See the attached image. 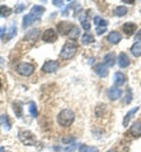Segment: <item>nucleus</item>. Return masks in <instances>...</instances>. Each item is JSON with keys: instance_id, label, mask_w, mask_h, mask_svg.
<instances>
[{"instance_id": "obj_13", "label": "nucleus", "mask_w": 141, "mask_h": 152, "mask_svg": "<svg viewBox=\"0 0 141 152\" xmlns=\"http://www.w3.org/2000/svg\"><path fill=\"white\" fill-rule=\"evenodd\" d=\"M129 132L134 137H140L141 136V122H135L133 123V125L131 126Z\"/></svg>"}, {"instance_id": "obj_35", "label": "nucleus", "mask_w": 141, "mask_h": 152, "mask_svg": "<svg viewBox=\"0 0 141 152\" xmlns=\"http://www.w3.org/2000/svg\"><path fill=\"white\" fill-rule=\"evenodd\" d=\"M5 34H6V27H1L0 28V38L2 39H5Z\"/></svg>"}, {"instance_id": "obj_33", "label": "nucleus", "mask_w": 141, "mask_h": 152, "mask_svg": "<svg viewBox=\"0 0 141 152\" xmlns=\"http://www.w3.org/2000/svg\"><path fill=\"white\" fill-rule=\"evenodd\" d=\"M52 4L54 6H57V7H62L63 6V1H60V0H53Z\"/></svg>"}, {"instance_id": "obj_2", "label": "nucleus", "mask_w": 141, "mask_h": 152, "mask_svg": "<svg viewBox=\"0 0 141 152\" xmlns=\"http://www.w3.org/2000/svg\"><path fill=\"white\" fill-rule=\"evenodd\" d=\"M74 118H75V115L71 109H63L59 113L57 121L61 126H69L74 122Z\"/></svg>"}, {"instance_id": "obj_38", "label": "nucleus", "mask_w": 141, "mask_h": 152, "mask_svg": "<svg viewBox=\"0 0 141 152\" xmlns=\"http://www.w3.org/2000/svg\"><path fill=\"white\" fill-rule=\"evenodd\" d=\"M107 152H117V151H114V150H109V151H107Z\"/></svg>"}, {"instance_id": "obj_7", "label": "nucleus", "mask_w": 141, "mask_h": 152, "mask_svg": "<svg viewBox=\"0 0 141 152\" xmlns=\"http://www.w3.org/2000/svg\"><path fill=\"white\" fill-rule=\"evenodd\" d=\"M57 39H58V34H57V32H55L53 28L46 29L45 33L42 34V40H44L45 42H49V43H51V42H55Z\"/></svg>"}, {"instance_id": "obj_11", "label": "nucleus", "mask_w": 141, "mask_h": 152, "mask_svg": "<svg viewBox=\"0 0 141 152\" xmlns=\"http://www.w3.org/2000/svg\"><path fill=\"white\" fill-rule=\"evenodd\" d=\"M118 63H119V66H120L121 68H126V67H128L129 63H131L128 55H127L126 53H120L119 56H118Z\"/></svg>"}, {"instance_id": "obj_30", "label": "nucleus", "mask_w": 141, "mask_h": 152, "mask_svg": "<svg viewBox=\"0 0 141 152\" xmlns=\"http://www.w3.org/2000/svg\"><path fill=\"white\" fill-rule=\"evenodd\" d=\"M79 35H80V29H79V27L74 26L73 29H72L71 33H69V37H71L72 40H75L77 38H79Z\"/></svg>"}, {"instance_id": "obj_18", "label": "nucleus", "mask_w": 141, "mask_h": 152, "mask_svg": "<svg viewBox=\"0 0 141 152\" xmlns=\"http://www.w3.org/2000/svg\"><path fill=\"white\" fill-rule=\"evenodd\" d=\"M45 11H46V10H45V7L39 6V5H35V6H33V7L31 8V14H33V15H35V17L40 18L41 15L44 14V12H45Z\"/></svg>"}, {"instance_id": "obj_24", "label": "nucleus", "mask_w": 141, "mask_h": 152, "mask_svg": "<svg viewBox=\"0 0 141 152\" xmlns=\"http://www.w3.org/2000/svg\"><path fill=\"white\" fill-rule=\"evenodd\" d=\"M81 42H82L83 45L92 43V42H94V38H93V35H91L89 33H86V34H83V35L81 37Z\"/></svg>"}, {"instance_id": "obj_19", "label": "nucleus", "mask_w": 141, "mask_h": 152, "mask_svg": "<svg viewBox=\"0 0 141 152\" xmlns=\"http://www.w3.org/2000/svg\"><path fill=\"white\" fill-rule=\"evenodd\" d=\"M139 110V107H135V108H133L132 110H129L127 115L125 116V118H123V122H122V124H123V126H127V124L129 123V121H131V118L133 117V115L135 114L137 111Z\"/></svg>"}, {"instance_id": "obj_32", "label": "nucleus", "mask_w": 141, "mask_h": 152, "mask_svg": "<svg viewBox=\"0 0 141 152\" xmlns=\"http://www.w3.org/2000/svg\"><path fill=\"white\" fill-rule=\"evenodd\" d=\"M24 10H25V5H24V4H18L17 7L14 8V12H16V13H20Z\"/></svg>"}, {"instance_id": "obj_10", "label": "nucleus", "mask_w": 141, "mask_h": 152, "mask_svg": "<svg viewBox=\"0 0 141 152\" xmlns=\"http://www.w3.org/2000/svg\"><path fill=\"white\" fill-rule=\"evenodd\" d=\"M122 31L125 32V34L127 37H131L135 31H137V25L133 23V22H126L123 26H122Z\"/></svg>"}, {"instance_id": "obj_40", "label": "nucleus", "mask_w": 141, "mask_h": 152, "mask_svg": "<svg viewBox=\"0 0 141 152\" xmlns=\"http://www.w3.org/2000/svg\"><path fill=\"white\" fill-rule=\"evenodd\" d=\"M0 88H1V81H0Z\"/></svg>"}, {"instance_id": "obj_15", "label": "nucleus", "mask_w": 141, "mask_h": 152, "mask_svg": "<svg viewBox=\"0 0 141 152\" xmlns=\"http://www.w3.org/2000/svg\"><path fill=\"white\" fill-rule=\"evenodd\" d=\"M0 123H1L2 128H4L6 131H10V130H11V122H10L7 115H1V116H0Z\"/></svg>"}, {"instance_id": "obj_6", "label": "nucleus", "mask_w": 141, "mask_h": 152, "mask_svg": "<svg viewBox=\"0 0 141 152\" xmlns=\"http://www.w3.org/2000/svg\"><path fill=\"white\" fill-rule=\"evenodd\" d=\"M41 69L45 73H54V72H57V69H59V62L58 61H46Z\"/></svg>"}, {"instance_id": "obj_26", "label": "nucleus", "mask_w": 141, "mask_h": 152, "mask_svg": "<svg viewBox=\"0 0 141 152\" xmlns=\"http://www.w3.org/2000/svg\"><path fill=\"white\" fill-rule=\"evenodd\" d=\"M114 14L117 17H123V15L127 14V8L125 6H119V7H117L114 10Z\"/></svg>"}, {"instance_id": "obj_8", "label": "nucleus", "mask_w": 141, "mask_h": 152, "mask_svg": "<svg viewBox=\"0 0 141 152\" xmlns=\"http://www.w3.org/2000/svg\"><path fill=\"white\" fill-rule=\"evenodd\" d=\"M34 22H40V18H38V17H35V15L30 13V14L25 15L24 19H22V28H27L28 26H31Z\"/></svg>"}, {"instance_id": "obj_22", "label": "nucleus", "mask_w": 141, "mask_h": 152, "mask_svg": "<svg viewBox=\"0 0 141 152\" xmlns=\"http://www.w3.org/2000/svg\"><path fill=\"white\" fill-rule=\"evenodd\" d=\"M11 13H12V10L10 7L4 6V5L0 6V18H7L11 15Z\"/></svg>"}, {"instance_id": "obj_4", "label": "nucleus", "mask_w": 141, "mask_h": 152, "mask_svg": "<svg viewBox=\"0 0 141 152\" xmlns=\"http://www.w3.org/2000/svg\"><path fill=\"white\" fill-rule=\"evenodd\" d=\"M17 72L22 76H31L34 72V66L27 62H20L17 66Z\"/></svg>"}, {"instance_id": "obj_20", "label": "nucleus", "mask_w": 141, "mask_h": 152, "mask_svg": "<svg viewBox=\"0 0 141 152\" xmlns=\"http://www.w3.org/2000/svg\"><path fill=\"white\" fill-rule=\"evenodd\" d=\"M39 33H40V31H39L38 28H34V29H32V31L27 32L24 39H25V40H31V41H33V40H35V39L38 38Z\"/></svg>"}, {"instance_id": "obj_23", "label": "nucleus", "mask_w": 141, "mask_h": 152, "mask_svg": "<svg viewBox=\"0 0 141 152\" xmlns=\"http://www.w3.org/2000/svg\"><path fill=\"white\" fill-rule=\"evenodd\" d=\"M13 111H14L16 116L19 117V118L22 116V107H21V104L19 102H14L13 103Z\"/></svg>"}, {"instance_id": "obj_25", "label": "nucleus", "mask_w": 141, "mask_h": 152, "mask_svg": "<svg viewBox=\"0 0 141 152\" xmlns=\"http://www.w3.org/2000/svg\"><path fill=\"white\" fill-rule=\"evenodd\" d=\"M16 33H17V26H16V23H12V26H11V28H10V31H8V34L5 37L4 41L10 40L11 38H13V37L16 35Z\"/></svg>"}, {"instance_id": "obj_16", "label": "nucleus", "mask_w": 141, "mask_h": 152, "mask_svg": "<svg viewBox=\"0 0 141 152\" xmlns=\"http://www.w3.org/2000/svg\"><path fill=\"white\" fill-rule=\"evenodd\" d=\"M103 60H105V64H106V66L112 67V66H114L115 60H117V58H115V54H114V53H108V54L105 55Z\"/></svg>"}, {"instance_id": "obj_34", "label": "nucleus", "mask_w": 141, "mask_h": 152, "mask_svg": "<svg viewBox=\"0 0 141 152\" xmlns=\"http://www.w3.org/2000/svg\"><path fill=\"white\" fill-rule=\"evenodd\" d=\"M103 32H106V27H98V28H97V34H98V35L103 34Z\"/></svg>"}, {"instance_id": "obj_21", "label": "nucleus", "mask_w": 141, "mask_h": 152, "mask_svg": "<svg viewBox=\"0 0 141 152\" xmlns=\"http://www.w3.org/2000/svg\"><path fill=\"white\" fill-rule=\"evenodd\" d=\"M131 52H132V54H133L135 57L140 56V55H141V43H139V42H135V43L132 46Z\"/></svg>"}, {"instance_id": "obj_28", "label": "nucleus", "mask_w": 141, "mask_h": 152, "mask_svg": "<svg viewBox=\"0 0 141 152\" xmlns=\"http://www.w3.org/2000/svg\"><path fill=\"white\" fill-rule=\"evenodd\" d=\"M80 152H99V150L95 148V146H88V145H85L82 144L79 149Z\"/></svg>"}, {"instance_id": "obj_1", "label": "nucleus", "mask_w": 141, "mask_h": 152, "mask_svg": "<svg viewBox=\"0 0 141 152\" xmlns=\"http://www.w3.org/2000/svg\"><path fill=\"white\" fill-rule=\"evenodd\" d=\"M77 50H78V45H77V42H75L74 40H68V41L63 45V47H62V49H61L60 57L62 60H69V58H72V57L75 55Z\"/></svg>"}, {"instance_id": "obj_31", "label": "nucleus", "mask_w": 141, "mask_h": 152, "mask_svg": "<svg viewBox=\"0 0 141 152\" xmlns=\"http://www.w3.org/2000/svg\"><path fill=\"white\" fill-rule=\"evenodd\" d=\"M28 109H30V113H31V115H32L33 117H37V116H38L37 105H35L34 102H30V107H28Z\"/></svg>"}, {"instance_id": "obj_36", "label": "nucleus", "mask_w": 141, "mask_h": 152, "mask_svg": "<svg viewBox=\"0 0 141 152\" xmlns=\"http://www.w3.org/2000/svg\"><path fill=\"white\" fill-rule=\"evenodd\" d=\"M135 41H139V43L141 42V29L137 33V37H135Z\"/></svg>"}, {"instance_id": "obj_5", "label": "nucleus", "mask_w": 141, "mask_h": 152, "mask_svg": "<svg viewBox=\"0 0 141 152\" xmlns=\"http://www.w3.org/2000/svg\"><path fill=\"white\" fill-rule=\"evenodd\" d=\"M73 27H74V25H72L71 22H68V21H61L58 23V32L60 33L61 35H69V33H71V31L73 29Z\"/></svg>"}, {"instance_id": "obj_29", "label": "nucleus", "mask_w": 141, "mask_h": 152, "mask_svg": "<svg viewBox=\"0 0 141 152\" xmlns=\"http://www.w3.org/2000/svg\"><path fill=\"white\" fill-rule=\"evenodd\" d=\"M132 89L131 88H127V90H126V95H125V98H123V103H126V104H129L131 102H132Z\"/></svg>"}, {"instance_id": "obj_9", "label": "nucleus", "mask_w": 141, "mask_h": 152, "mask_svg": "<svg viewBox=\"0 0 141 152\" xmlns=\"http://www.w3.org/2000/svg\"><path fill=\"white\" fill-rule=\"evenodd\" d=\"M94 72L100 76V77H106V76L108 75V68H107V66H106L105 63H99V64H97V66L94 67Z\"/></svg>"}, {"instance_id": "obj_37", "label": "nucleus", "mask_w": 141, "mask_h": 152, "mask_svg": "<svg viewBox=\"0 0 141 152\" xmlns=\"http://www.w3.org/2000/svg\"><path fill=\"white\" fill-rule=\"evenodd\" d=\"M123 2H126V4H134V1H127V0H123Z\"/></svg>"}, {"instance_id": "obj_39", "label": "nucleus", "mask_w": 141, "mask_h": 152, "mask_svg": "<svg viewBox=\"0 0 141 152\" xmlns=\"http://www.w3.org/2000/svg\"><path fill=\"white\" fill-rule=\"evenodd\" d=\"M1 151H4V148H0V152Z\"/></svg>"}, {"instance_id": "obj_27", "label": "nucleus", "mask_w": 141, "mask_h": 152, "mask_svg": "<svg viewBox=\"0 0 141 152\" xmlns=\"http://www.w3.org/2000/svg\"><path fill=\"white\" fill-rule=\"evenodd\" d=\"M94 23L98 26V27H106L107 25H108V21H106V20H103L101 17H94Z\"/></svg>"}, {"instance_id": "obj_17", "label": "nucleus", "mask_w": 141, "mask_h": 152, "mask_svg": "<svg viewBox=\"0 0 141 152\" xmlns=\"http://www.w3.org/2000/svg\"><path fill=\"white\" fill-rule=\"evenodd\" d=\"M126 82V76L125 74H122L121 72H118L114 74V83L119 87V86H122L123 83Z\"/></svg>"}, {"instance_id": "obj_14", "label": "nucleus", "mask_w": 141, "mask_h": 152, "mask_svg": "<svg viewBox=\"0 0 141 152\" xmlns=\"http://www.w3.org/2000/svg\"><path fill=\"white\" fill-rule=\"evenodd\" d=\"M107 40H108L111 43H113V45L119 43L121 40L120 33H118V32H111V33L108 34V37H107Z\"/></svg>"}, {"instance_id": "obj_12", "label": "nucleus", "mask_w": 141, "mask_h": 152, "mask_svg": "<svg viewBox=\"0 0 141 152\" xmlns=\"http://www.w3.org/2000/svg\"><path fill=\"white\" fill-rule=\"evenodd\" d=\"M121 94H122V91H121L120 88H118V87H112V88L108 90V96H109V98H111L112 101L118 99L121 96Z\"/></svg>"}, {"instance_id": "obj_3", "label": "nucleus", "mask_w": 141, "mask_h": 152, "mask_svg": "<svg viewBox=\"0 0 141 152\" xmlns=\"http://www.w3.org/2000/svg\"><path fill=\"white\" fill-rule=\"evenodd\" d=\"M19 139L25 145H35V143H37V138L31 131H20Z\"/></svg>"}]
</instances>
